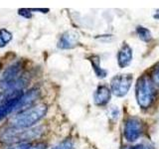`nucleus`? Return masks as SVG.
Wrapping results in <instances>:
<instances>
[{
    "mask_svg": "<svg viewBox=\"0 0 159 149\" xmlns=\"http://www.w3.org/2000/svg\"><path fill=\"white\" fill-rule=\"evenodd\" d=\"M19 97L12 98V99H9V101H5L1 102V104H0V121H1L3 118L6 117L10 112L15 111V107H16L17 101Z\"/></svg>",
    "mask_w": 159,
    "mask_h": 149,
    "instance_id": "10",
    "label": "nucleus"
},
{
    "mask_svg": "<svg viewBox=\"0 0 159 149\" xmlns=\"http://www.w3.org/2000/svg\"><path fill=\"white\" fill-rule=\"evenodd\" d=\"M140 149H153V148L151 146H148V145H144V146L140 145Z\"/></svg>",
    "mask_w": 159,
    "mask_h": 149,
    "instance_id": "19",
    "label": "nucleus"
},
{
    "mask_svg": "<svg viewBox=\"0 0 159 149\" xmlns=\"http://www.w3.org/2000/svg\"><path fill=\"white\" fill-rule=\"evenodd\" d=\"M39 97H40L39 89H32V91H29L27 93H23L22 96L18 98L16 107H15L14 111L21 112L30 108V106L35 103V102L39 98Z\"/></svg>",
    "mask_w": 159,
    "mask_h": 149,
    "instance_id": "6",
    "label": "nucleus"
},
{
    "mask_svg": "<svg viewBox=\"0 0 159 149\" xmlns=\"http://www.w3.org/2000/svg\"><path fill=\"white\" fill-rule=\"evenodd\" d=\"M79 42V35L74 31L65 32L58 41L60 49H72L76 47Z\"/></svg>",
    "mask_w": 159,
    "mask_h": 149,
    "instance_id": "7",
    "label": "nucleus"
},
{
    "mask_svg": "<svg viewBox=\"0 0 159 149\" xmlns=\"http://www.w3.org/2000/svg\"><path fill=\"white\" fill-rule=\"evenodd\" d=\"M89 61H91L92 66L94 70V72H96V74L98 78L102 79L107 77V71H104V70L102 69L101 66H99V58L98 56L89 57Z\"/></svg>",
    "mask_w": 159,
    "mask_h": 149,
    "instance_id": "11",
    "label": "nucleus"
},
{
    "mask_svg": "<svg viewBox=\"0 0 159 149\" xmlns=\"http://www.w3.org/2000/svg\"><path fill=\"white\" fill-rule=\"evenodd\" d=\"M136 33L138 35V37L140 38L142 41H144V42H149L152 39L150 31H149L147 28H144L142 26L136 27Z\"/></svg>",
    "mask_w": 159,
    "mask_h": 149,
    "instance_id": "12",
    "label": "nucleus"
},
{
    "mask_svg": "<svg viewBox=\"0 0 159 149\" xmlns=\"http://www.w3.org/2000/svg\"><path fill=\"white\" fill-rule=\"evenodd\" d=\"M145 130V126L141 119L137 117H128L124 123V137L127 141L137 140Z\"/></svg>",
    "mask_w": 159,
    "mask_h": 149,
    "instance_id": "5",
    "label": "nucleus"
},
{
    "mask_svg": "<svg viewBox=\"0 0 159 149\" xmlns=\"http://www.w3.org/2000/svg\"><path fill=\"white\" fill-rule=\"evenodd\" d=\"M47 145L45 143H37L35 145H32L31 147H29L28 149H46Z\"/></svg>",
    "mask_w": 159,
    "mask_h": 149,
    "instance_id": "18",
    "label": "nucleus"
},
{
    "mask_svg": "<svg viewBox=\"0 0 159 149\" xmlns=\"http://www.w3.org/2000/svg\"><path fill=\"white\" fill-rule=\"evenodd\" d=\"M111 97V91L106 86H99L93 93V102L98 106H103L109 102Z\"/></svg>",
    "mask_w": 159,
    "mask_h": 149,
    "instance_id": "9",
    "label": "nucleus"
},
{
    "mask_svg": "<svg viewBox=\"0 0 159 149\" xmlns=\"http://www.w3.org/2000/svg\"><path fill=\"white\" fill-rule=\"evenodd\" d=\"M42 134V128H16L8 127L0 131V141L3 143H24L26 140L38 138Z\"/></svg>",
    "mask_w": 159,
    "mask_h": 149,
    "instance_id": "2",
    "label": "nucleus"
},
{
    "mask_svg": "<svg viewBox=\"0 0 159 149\" xmlns=\"http://www.w3.org/2000/svg\"><path fill=\"white\" fill-rule=\"evenodd\" d=\"M152 82L159 88V65L153 70L152 73Z\"/></svg>",
    "mask_w": 159,
    "mask_h": 149,
    "instance_id": "15",
    "label": "nucleus"
},
{
    "mask_svg": "<svg viewBox=\"0 0 159 149\" xmlns=\"http://www.w3.org/2000/svg\"><path fill=\"white\" fill-rule=\"evenodd\" d=\"M32 145L28 142H24V143H18L15 144V145L9 147L8 149H28L29 147H31Z\"/></svg>",
    "mask_w": 159,
    "mask_h": 149,
    "instance_id": "16",
    "label": "nucleus"
},
{
    "mask_svg": "<svg viewBox=\"0 0 159 149\" xmlns=\"http://www.w3.org/2000/svg\"><path fill=\"white\" fill-rule=\"evenodd\" d=\"M132 60V50L128 44L124 43L121 48L119 49V52L117 54V63L118 66L121 69L126 68L129 66Z\"/></svg>",
    "mask_w": 159,
    "mask_h": 149,
    "instance_id": "8",
    "label": "nucleus"
},
{
    "mask_svg": "<svg viewBox=\"0 0 159 149\" xmlns=\"http://www.w3.org/2000/svg\"><path fill=\"white\" fill-rule=\"evenodd\" d=\"M131 74H121L114 76L111 81V92L114 96L122 97L128 93L132 83Z\"/></svg>",
    "mask_w": 159,
    "mask_h": 149,
    "instance_id": "4",
    "label": "nucleus"
},
{
    "mask_svg": "<svg viewBox=\"0 0 159 149\" xmlns=\"http://www.w3.org/2000/svg\"><path fill=\"white\" fill-rule=\"evenodd\" d=\"M130 149H140V145H139V146H134V147H131Z\"/></svg>",
    "mask_w": 159,
    "mask_h": 149,
    "instance_id": "21",
    "label": "nucleus"
},
{
    "mask_svg": "<svg viewBox=\"0 0 159 149\" xmlns=\"http://www.w3.org/2000/svg\"><path fill=\"white\" fill-rule=\"evenodd\" d=\"M154 17H155L156 19H159V11H158L155 15H154Z\"/></svg>",
    "mask_w": 159,
    "mask_h": 149,
    "instance_id": "20",
    "label": "nucleus"
},
{
    "mask_svg": "<svg viewBox=\"0 0 159 149\" xmlns=\"http://www.w3.org/2000/svg\"><path fill=\"white\" fill-rule=\"evenodd\" d=\"M155 97L154 83L147 76H142L138 79L136 84V99L139 106L147 108L152 104Z\"/></svg>",
    "mask_w": 159,
    "mask_h": 149,
    "instance_id": "3",
    "label": "nucleus"
},
{
    "mask_svg": "<svg viewBox=\"0 0 159 149\" xmlns=\"http://www.w3.org/2000/svg\"><path fill=\"white\" fill-rule=\"evenodd\" d=\"M29 11H30L29 9H19V14L26 18H29V17H31V12H29Z\"/></svg>",
    "mask_w": 159,
    "mask_h": 149,
    "instance_id": "17",
    "label": "nucleus"
},
{
    "mask_svg": "<svg viewBox=\"0 0 159 149\" xmlns=\"http://www.w3.org/2000/svg\"><path fill=\"white\" fill-rule=\"evenodd\" d=\"M12 40V34L6 29H0V48L5 47Z\"/></svg>",
    "mask_w": 159,
    "mask_h": 149,
    "instance_id": "13",
    "label": "nucleus"
},
{
    "mask_svg": "<svg viewBox=\"0 0 159 149\" xmlns=\"http://www.w3.org/2000/svg\"><path fill=\"white\" fill-rule=\"evenodd\" d=\"M53 149H74V144L71 140H65Z\"/></svg>",
    "mask_w": 159,
    "mask_h": 149,
    "instance_id": "14",
    "label": "nucleus"
},
{
    "mask_svg": "<svg viewBox=\"0 0 159 149\" xmlns=\"http://www.w3.org/2000/svg\"><path fill=\"white\" fill-rule=\"evenodd\" d=\"M47 112V106L45 104H38L33 107L21 112H18L16 115H14L10 119V124L12 127L16 128H30L35 123L45 116Z\"/></svg>",
    "mask_w": 159,
    "mask_h": 149,
    "instance_id": "1",
    "label": "nucleus"
}]
</instances>
